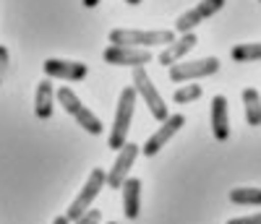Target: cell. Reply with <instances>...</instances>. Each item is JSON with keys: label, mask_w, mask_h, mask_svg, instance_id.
<instances>
[{"label": "cell", "mask_w": 261, "mask_h": 224, "mask_svg": "<svg viewBox=\"0 0 261 224\" xmlns=\"http://www.w3.org/2000/svg\"><path fill=\"white\" fill-rule=\"evenodd\" d=\"M134 107H136V86H125L118 99V109H115V120H113V130H110V149H123V144L128 141V130H130V120H134Z\"/></svg>", "instance_id": "obj_1"}, {"label": "cell", "mask_w": 261, "mask_h": 224, "mask_svg": "<svg viewBox=\"0 0 261 224\" xmlns=\"http://www.w3.org/2000/svg\"><path fill=\"white\" fill-rule=\"evenodd\" d=\"M170 42H175V32L160 29V32H141V29H113L110 32V44H123V47H154L162 44L167 47Z\"/></svg>", "instance_id": "obj_2"}, {"label": "cell", "mask_w": 261, "mask_h": 224, "mask_svg": "<svg viewBox=\"0 0 261 224\" xmlns=\"http://www.w3.org/2000/svg\"><path fill=\"white\" fill-rule=\"evenodd\" d=\"M55 97H58L60 107L68 112V115H71V118H73L86 133H92V136H99V133H102V120L94 115L89 107H84V104H81V99L71 92L68 86H60L58 92H55Z\"/></svg>", "instance_id": "obj_3"}, {"label": "cell", "mask_w": 261, "mask_h": 224, "mask_svg": "<svg viewBox=\"0 0 261 224\" xmlns=\"http://www.w3.org/2000/svg\"><path fill=\"white\" fill-rule=\"evenodd\" d=\"M107 185V172L105 170H92V175H89V180L84 183V188H81V193L76 195V201L68 206V211H65V216H68L71 221H76L84 211H89L92 209V204H94V198L102 193V188Z\"/></svg>", "instance_id": "obj_4"}, {"label": "cell", "mask_w": 261, "mask_h": 224, "mask_svg": "<svg viewBox=\"0 0 261 224\" xmlns=\"http://www.w3.org/2000/svg\"><path fill=\"white\" fill-rule=\"evenodd\" d=\"M134 86H136V94H141V99L146 102L149 112L154 115L160 123L167 120V107H165V99L160 97L157 86L151 83L149 73L144 71V65H139V68H134Z\"/></svg>", "instance_id": "obj_5"}, {"label": "cell", "mask_w": 261, "mask_h": 224, "mask_svg": "<svg viewBox=\"0 0 261 224\" xmlns=\"http://www.w3.org/2000/svg\"><path fill=\"white\" fill-rule=\"evenodd\" d=\"M217 71H220V60H217V58H201V60H191V63H175V65H170V81L186 83V81H193V78L214 76Z\"/></svg>", "instance_id": "obj_6"}, {"label": "cell", "mask_w": 261, "mask_h": 224, "mask_svg": "<svg viewBox=\"0 0 261 224\" xmlns=\"http://www.w3.org/2000/svg\"><path fill=\"white\" fill-rule=\"evenodd\" d=\"M225 8V0H201L199 6H193L191 11H186L183 16H178L175 21V32L178 34H186V32H193L201 21L212 18L214 13H220Z\"/></svg>", "instance_id": "obj_7"}, {"label": "cell", "mask_w": 261, "mask_h": 224, "mask_svg": "<svg viewBox=\"0 0 261 224\" xmlns=\"http://www.w3.org/2000/svg\"><path fill=\"white\" fill-rule=\"evenodd\" d=\"M102 58L110 65H128V68H139V65L151 63V52L146 47H123V44H110L102 52Z\"/></svg>", "instance_id": "obj_8"}, {"label": "cell", "mask_w": 261, "mask_h": 224, "mask_svg": "<svg viewBox=\"0 0 261 224\" xmlns=\"http://www.w3.org/2000/svg\"><path fill=\"white\" fill-rule=\"evenodd\" d=\"M139 154H141V146L128 144V141L123 144V149H118V159H115L113 170L107 172V185H110L113 190H120V185L125 183V177H128V172H130V167H134Z\"/></svg>", "instance_id": "obj_9"}, {"label": "cell", "mask_w": 261, "mask_h": 224, "mask_svg": "<svg viewBox=\"0 0 261 224\" xmlns=\"http://www.w3.org/2000/svg\"><path fill=\"white\" fill-rule=\"evenodd\" d=\"M183 125H186V118H183V115H167V120H162V125L157 128V133L144 144L141 154H144V156H154L160 149H165V144L175 136Z\"/></svg>", "instance_id": "obj_10"}, {"label": "cell", "mask_w": 261, "mask_h": 224, "mask_svg": "<svg viewBox=\"0 0 261 224\" xmlns=\"http://www.w3.org/2000/svg\"><path fill=\"white\" fill-rule=\"evenodd\" d=\"M45 73L47 78H60V81H84L89 68L84 63H73V60H58V58H47L45 60Z\"/></svg>", "instance_id": "obj_11"}, {"label": "cell", "mask_w": 261, "mask_h": 224, "mask_svg": "<svg viewBox=\"0 0 261 224\" xmlns=\"http://www.w3.org/2000/svg\"><path fill=\"white\" fill-rule=\"evenodd\" d=\"M196 42H199V39H196V34L193 32H186V34H180V39H175V42H170L167 44V47L160 52V63L162 65H167V68H170V65H175V63H180L193 47H196Z\"/></svg>", "instance_id": "obj_12"}, {"label": "cell", "mask_w": 261, "mask_h": 224, "mask_svg": "<svg viewBox=\"0 0 261 224\" xmlns=\"http://www.w3.org/2000/svg\"><path fill=\"white\" fill-rule=\"evenodd\" d=\"M212 130L217 141H227L230 136V118H227V97L217 94L212 99Z\"/></svg>", "instance_id": "obj_13"}, {"label": "cell", "mask_w": 261, "mask_h": 224, "mask_svg": "<svg viewBox=\"0 0 261 224\" xmlns=\"http://www.w3.org/2000/svg\"><path fill=\"white\" fill-rule=\"evenodd\" d=\"M120 190H123V211H125V216L139 219V211H141V180L139 177H125Z\"/></svg>", "instance_id": "obj_14"}, {"label": "cell", "mask_w": 261, "mask_h": 224, "mask_svg": "<svg viewBox=\"0 0 261 224\" xmlns=\"http://www.w3.org/2000/svg\"><path fill=\"white\" fill-rule=\"evenodd\" d=\"M53 102H55V89L50 81H39L37 83V94H34V115L39 120H50L53 118Z\"/></svg>", "instance_id": "obj_15"}, {"label": "cell", "mask_w": 261, "mask_h": 224, "mask_svg": "<svg viewBox=\"0 0 261 224\" xmlns=\"http://www.w3.org/2000/svg\"><path fill=\"white\" fill-rule=\"evenodd\" d=\"M243 104H246V120L248 125H261V94L256 89H243Z\"/></svg>", "instance_id": "obj_16"}, {"label": "cell", "mask_w": 261, "mask_h": 224, "mask_svg": "<svg viewBox=\"0 0 261 224\" xmlns=\"http://www.w3.org/2000/svg\"><path fill=\"white\" fill-rule=\"evenodd\" d=\"M230 201L238 206H261V188H235L230 190Z\"/></svg>", "instance_id": "obj_17"}, {"label": "cell", "mask_w": 261, "mask_h": 224, "mask_svg": "<svg viewBox=\"0 0 261 224\" xmlns=\"http://www.w3.org/2000/svg\"><path fill=\"white\" fill-rule=\"evenodd\" d=\"M230 55H232L235 63H256V60H261V42H253V44H235Z\"/></svg>", "instance_id": "obj_18"}, {"label": "cell", "mask_w": 261, "mask_h": 224, "mask_svg": "<svg viewBox=\"0 0 261 224\" xmlns=\"http://www.w3.org/2000/svg\"><path fill=\"white\" fill-rule=\"evenodd\" d=\"M201 94H204V89L199 83H188V86H178L172 99H175V104H188V102H196Z\"/></svg>", "instance_id": "obj_19"}, {"label": "cell", "mask_w": 261, "mask_h": 224, "mask_svg": "<svg viewBox=\"0 0 261 224\" xmlns=\"http://www.w3.org/2000/svg\"><path fill=\"white\" fill-rule=\"evenodd\" d=\"M102 221V211H97V209H89V211H84L73 224H99Z\"/></svg>", "instance_id": "obj_20"}, {"label": "cell", "mask_w": 261, "mask_h": 224, "mask_svg": "<svg viewBox=\"0 0 261 224\" xmlns=\"http://www.w3.org/2000/svg\"><path fill=\"white\" fill-rule=\"evenodd\" d=\"M227 224H261V214H253V216H241V219H230Z\"/></svg>", "instance_id": "obj_21"}, {"label": "cell", "mask_w": 261, "mask_h": 224, "mask_svg": "<svg viewBox=\"0 0 261 224\" xmlns=\"http://www.w3.org/2000/svg\"><path fill=\"white\" fill-rule=\"evenodd\" d=\"M8 65H11V58H8V50L0 44V76H3L8 71Z\"/></svg>", "instance_id": "obj_22"}, {"label": "cell", "mask_w": 261, "mask_h": 224, "mask_svg": "<svg viewBox=\"0 0 261 224\" xmlns=\"http://www.w3.org/2000/svg\"><path fill=\"white\" fill-rule=\"evenodd\" d=\"M53 224H71V219H68V216H55Z\"/></svg>", "instance_id": "obj_23"}, {"label": "cell", "mask_w": 261, "mask_h": 224, "mask_svg": "<svg viewBox=\"0 0 261 224\" xmlns=\"http://www.w3.org/2000/svg\"><path fill=\"white\" fill-rule=\"evenodd\" d=\"M99 3H102V0H84L86 8H94V6H99Z\"/></svg>", "instance_id": "obj_24"}, {"label": "cell", "mask_w": 261, "mask_h": 224, "mask_svg": "<svg viewBox=\"0 0 261 224\" xmlns=\"http://www.w3.org/2000/svg\"><path fill=\"white\" fill-rule=\"evenodd\" d=\"M125 3H128V6H141L144 0H125Z\"/></svg>", "instance_id": "obj_25"}, {"label": "cell", "mask_w": 261, "mask_h": 224, "mask_svg": "<svg viewBox=\"0 0 261 224\" xmlns=\"http://www.w3.org/2000/svg\"><path fill=\"white\" fill-rule=\"evenodd\" d=\"M107 224H118V221H107Z\"/></svg>", "instance_id": "obj_26"}]
</instances>
